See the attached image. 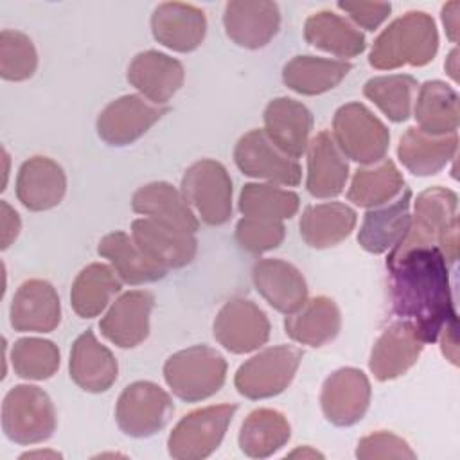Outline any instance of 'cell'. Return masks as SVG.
I'll list each match as a JSON object with an SVG mask.
<instances>
[{
    "label": "cell",
    "instance_id": "obj_17",
    "mask_svg": "<svg viewBox=\"0 0 460 460\" xmlns=\"http://www.w3.org/2000/svg\"><path fill=\"white\" fill-rule=\"evenodd\" d=\"M131 237L149 259L165 270H176L190 264L198 250L194 234L151 217L135 219L131 223Z\"/></svg>",
    "mask_w": 460,
    "mask_h": 460
},
{
    "label": "cell",
    "instance_id": "obj_6",
    "mask_svg": "<svg viewBox=\"0 0 460 460\" xmlns=\"http://www.w3.org/2000/svg\"><path fill=\"white\" fill-rule=\"evenodd\" d=\"M332 138L343 156L363 164H377L390 147V131L361 102L340 106L332 117Z\"/></svg>",
    "mask_w": 460,
    "mask_h": 460
},
{
    "label": "cell",
    "instance_id": "obj_11",
    "mask_svg": "<svg viewBox=\"0 0 460 460\" xmlns=\"http://www.w3.org/2000/svg\"><path fill=\"white\" fill-rule=\"evenodd\" d=\"M214 338L232 354L261 349L270 340V320L252 300L235 296L223 304L214 318Z\"/></svg>",
    "mask_w": 460,
    "mask_h": 460
},
{
    "label": "cell",
    "instance_id": "obj_12",
    "mask_svg": "<svg viewBox=\"0 0 460 460\" xmlns=\"http://www.w3.org/2000/svg\"><path fill=\"white\" fill-rule=\"evenodd\" d=\"M234 162L237 169L259 180L295 187L302 180L300 164L282 153L264 133V129H252L244 133L234 149Z\"/></svg>",
    "mask_w": 460,
    "mask_h": 460
},
{
    "label": "cell",
    "instance_id": "obj_35",
    "mask_svg": "<svg viewBox=\"0 0 460 460\" xmlns=\"http://www.w3.org/2000/svg\"><path fill=\"white\" fill-rule=\"evenodd\" d=\"M413 117L417 128L428 135L442 137L456 133L458 93L444 81H426L417 93Z\"/></svg>",
    "mask_w": 460,
    "mask_h": 460
},
{
    "label": "cell",
    "instance_id": "obj_24",
    "mask_svg": "<svg viewBox=\"0 0 460 460\" xmlns=\"http://www.w3.org/2000/svg\"><path fill=\"white\" fill-rule=\"evenodd\" d=\"M128 81L147 101L165 106V102L183 86V65L158 50H146L133 58L128 66Z\"/></svg>",
    "mask_w": 460,
    "mask_h": 460
},
{
    "label": "cell",
    "instance_id": "obj_16",
    "mask_svg": "<svg viewBox=\"0 0 460 460\" xmlns=\"http://www.w3.org/2000/svg\"><path fill=\"white\" fill-rule=\"evenodd\" d=\"M155 296L149 291L133 289L120 295L99 322L102 336L120 349H133L149 336V316Z\"/></svg>",
    "mask_w": 460,
    "mask_h": 460
},
{
    "label": "cell",
    "instance_id": "obj_5",
    "mask_svg": "<svg viewBox=\"0 0 460 460\" xmlns=\"http://www.w3.org/2000/svg\"><path fill=\"white\" fill-rule=\"evenodd\" d=\"M56 408L45 390L34 385L13 386L2 402V429L20 446L49 440L56 431Z\"/></svg>",
    "mask_w": 460,
    "mask_h": 460
},
{
    "label": "cell",
    "instance_id": "obj_39",
    "mask_svg": "<svg viewBox=\"0 0 460 460\" xmlns=\"http://www.w3.org/2000/svg\"><path fill=\"white\" fill-rule=\"evenodd\" d=\"M298 207V194L273 183H246L239 192V212L244 217L282 221L293 217Z\"/></svg>",
    "mask_w": 460,
    "mask_h": 460
},
{
    "label": "cell",
    "instance_id": "obj_49",
    "mask_svg": "<svg viewBox=\"0 0 460 460\" xmlns=\"http://www.w3.org/2000/svg\"><path fill=\"white\" fill-rule=\"evenodd\" d=\"M458 50L456 49H453L451 52H449V56L446 58V63H444V66H446V72L451 75V79L453 81H458V75H456V72H458V68H456V61H458Z\"/></svg>",
    "mask_w": 460,
    "mask_h": 460
},
{
    "label": "cell",
    "instance_id": "obj_4",
    "mask_svg": "<svg viewBox=\"0 0 460 460\" xmlns=\"http://www.w3.org/2000/svg\"><path fill=\"white\" fill-rule=\"evenodd\" d=\"M164 379L185 402H198L221 390L226 379V359L212 347L192 345L167 358Z\"/></svg>",
    "mask_w": 460,
    "mask_h": 460
},
{
    "label": "cell",
    "instance_id": "obj_40",
    "mask_svg": "<svg viewBox=\"0 0 460 460\" xmlns=\"http://www.w3.org/2000/svg\"><path fill=\"white\" fill-rule=\"evenodd\" d=\"M417 79L408 74L377 75L365 83L363 95L372 101L392 122H404L411 115Z\"/></svg>",
    "mask_w": 460,
    "mask_h": 460
},
{
    "label": "cell",
    "instance_id": "obj_50",
    "mask_svg": "<svg viewBox=\"0 0 460 460\" xmlns=\"http://www.w3.org/2000/svg\"><path fill=\"white\" fill-rule=\"evenodd\" d=\"M288 456H302V458H323L322 453H318L316 449H311L309 446L302 447V449H295L291 451Z\"/></svg>",
    "mask_w": 460,
    "mask_h": 460
},
{
    "label": "cell",
    "instance_id": "obj_23",
    "mask_svg": "<svg viewBox=\"0 0 460 460\" xmlns=\"http://www.w3.org/2000/svg\"><path fill=\"white\" fill-rule=\"evenodd\" d=\"M70 379L84 392L101 394L117 381L119 363L113 352L102 345L92 329H86L72 345L68 361Z\"/></svg>",
    "mask_w": 460,
    "mask_h": 460
},
{
    "label": "cell",
    "instance_id": "obj_46",
    "mask_svg": "<svg viewBox=\"0 0 460 460\" xmlns=\"http://www.w3.org/2000/svg\"><path fill=\"white\" fill-rule=\"evenodd\" d=\"M2 207V214H0V225H2V250L9 248L11 243L18 237L20 228H22V221L20 216L14 208H11V205L7 201L0 203Z\"/></svg>",
    "mask_w": 460,
    "mask_h": 460
},
{
    "label": "cell",
    "instance_id": "obj_36",
    "mask_svg": "<svg viewBox=\"0 0 460 460\" xmlns=\"http://www.w3.org/2000/svg\"><path fill=\"white\" fill-rule=\"evenodd\" d=\"M120 291V280L113 268L102 262L84 266L72 282L70 304L81 318L99 316Z\"/></svg>",
    "mask_w": 460,
    "mask_h": 460
},
{
    "label": "cell",
    "instance_id": "obj_18",
    "mask_svg": "<svg viewBox=\"0 0 460 460\" xmlns=\"http://www.w3.org/2000/svg\"><path fill=\"white\" fill-rule=\"evenodd\" d=\"M9 320L18 332H50L61 322V302L54 286L43 279H29L16 289Z\"/></svg>",
    "mask_w": 460,
    "mask_h": 460
},
{
    "label": "cell",
    "instance_id": "obj_15",
    "mask_svg": "<svg viewBox=\"0 0 460 460\" xmlns=\"http://www.w3.org/2000/svg\"><path fill=\"white\" fill-rule=\"evenodd\" d=\"M226 36L239 47L255 50L266 47L280 27V11L275 2L232 0L223 11Z\"/></svg>",
    "mask_w": 460,
    "mask_h": 460
},
{
    "label": "cell",
    "instance_id": "obj_19",
    "mask_svg": "<svg viewBox=\"0 0 460 460\" xmlns=\"http://www.w3.org/2000/svg\"><path fill=\"white\" fill-rule=\"evenodd\" d=\"M151 32L160 45L174 52H192L205 40L207 18L192 4L164 2L151 14Z\"/></svg>",
    "mask_w": 460,
    "mask_h": 460
},
{
    "label": "cell",
    "instance_id": "obj_1",
    "mask_svg": "<svg viewBox=\"0 0 460 460\" xmlns=\"http://www.w3.org/2000/svg\"><path fill=\"white\" fill-rule=\"evenodd\" d=\"M386 268L394 313L411 323L424 343H433L456 318L446 257L437 246H415L388 253Z\"/></svg>",
    "mask_w": 460,
    "mask_h": 460
},
{
    "label": "cell",
    "instance_id": "obj_31",
    "mask_svg": "<svg viewBox=\"0 0 460 460\" xmlns=\"http://www.w3.org/2000/svg\"><path fill=\"white\" fill-rule=\"evenodd\" d=\"M356 221L358 216L354 208L340 201H329L305 207L298 226L305 244L323 250L347 239L352 234Z\"/></svg>",
    "mask_w": 460,
    "mask_h": 460
},
{
    "label": "cell",
    "instance_id": "obj_27",
    "mask_svg": "<svg viewBox=\"0 0 460 460\" xmlns=\"http://www.w3.org/2000/svg\"><path fill=\"white\" fill-rule=\"evenodd\" d=\"M349 180V164L329 131H320L307 146V192L314 198H336Z\"/></svg>",
    "mask_w": 460,
    "mask_h": 460
},
{
    "label": "cell",
    "instance_id": "obj_29",
    "mask_svg": "<svg viewBox=\"0 0 460 460\" xmlns=\"http://www.w3.org/2000/svg\"><path fill=\"white\" fill-rule=\"evenodd\" d=\"M131 208L137 214L190 234H196L199 228V221L181 190L167 181H151L137 189L131 198Z\"/></svg>",
    "mask_w": 460,
    "mask_h": 460
},
{
    "label": "cell",
    "instance_id": "obj_14",
    "mask_svg": "<svg viewBox=\"0 0 460 460\" xmlns=\"http://www.w3.org/2000/svg\"><path fill=\"white\" fill-rule=\"evenodd\" d=\"M370 397L372 388L367 374L354 367H343L325 379L320 404L331 424L347 428L363 419L370 406Z\"/></svg>",
    "mask_w": 460,
    "mask_h": 460
},
{
    "label": "cell",
    "instance_id": "obj_38",
    "mask_svg": "<svg viewBox=\"0 0 460 460\" xmlns=\"http://www.w3.org/2000/svg\"><path fill=\"white\" fill-rule=\"evenodd\" d=\"M404 189V178L392 160H381L372 167L354 172L347 198L358 207L374 208L388 203Z\"/></svg>",
    "mask_w": 460,
    "mask_h": 460
},
{
    "label": "cell",
    "instance_id": "obj_45",
    "mask_svg": "<svg viewBox=\"0 0 460 460\" xmlns=\"http://www.w3.org/2000/svg\"><path fill=\"white\" fill-rule=\"evenodd\" d=\"M338 7L367 31H376L392 11V5L386 2H338Z\"/></svg>",
    "mask_w": 460,
    "mask_h": 460
},
{
    "label": "cell",
    "instance_id": "obj_42",
    "mask_svg": "<svg viewBox=\"0 0 460 460\" xmlns=\"http://www.w3.org/2000/svg\"><path fill=\"white\" fill-rule=\"evenodd\" d=\"M38 68V52L32 40L20 32L4 29L0 34V75L5 81H25Z\"/></svg>",
    "mask_w": 460,
    "mask_h": 460
},
{
    "label": "cell",
    "instance_id": "obj_9",
    "mask_svg": "<svg viewBox=\"0 0 460 460\" xmlns=\"http://www.w3.org/2000/svg\"><path fill=\"white\" fill-rule=\"evenodd\" d=\"M181 194L199 219L210 226L225 225L232 216V178L216 160L201 158L187 167Z\"/></svg>",
    "mask_w": 460,
    "mask_h": 460
},
{
    "label": "cell",
    "instance_id": "obj_10",
    "mask_svg": "<svg viewBox=\"0 0 460 460\" xmlns=\"http://www.w3.org/2000/svg\"><path fill=\"white\" fill-rule=\"evenodd\" d=\"M172 411V399L162 386L151 381H135L119 395L115 420L128 437L146 438L164 429Z\"/></svg>",
    "mask_w": 460,
    "mask_h": 460
},
{
    "label": "cell",
    "instance_id": "obj_37",
    "mask_svg": "<svg viewBox=\"0 0 460 460\" xmlns=\"http://www.w3.org/2000/svg\"><path fill=\"white\" fill-rule=\"evenodd\" d=\"M291 426L284 413L271 408L253 410L241 424L239 447L250 458H268L288 444Z\"/></svg>",
    "mask_w": 460,
    "mask_h": 460
},
{
    "label": "cell",
    "instance_id": "obj_44",
    "mask_svg": "<svg viewBox=\"0 0 460 460\" xmlns=\"http://www.w3.org/2000/svg\"><path fill=\"white\" fill-rule=\"evenodd\" d=\"M356 456L359 460L372 458H415L408 442L390 431H376L358 442Z\"/></svg>",
    "mask_w": 460,
    "mask_h": 460
},
{
    "label": "cell",
    "instance_id": "obj_51",
    "mask_svg": "<svg viewBox=\"0 0 460 460\" xmlns=\"http://www.w3.org/2000/svg\"><path fill=\"white\" fill-rule=\"evenodd\" d=\"M34 456H52V458H59L61 455L56 451H32V453H25L20 458H34Z\"/></svg>",
    "mask_w": 460,
    "mask_h": 460
},
{
    "label": "cell",
    "instance_id": "obj_13",
    "mask_svg": "<svg viewBox=\"0 0 460 460\" xmlns=\"http://www.w3.org/2000/svg\"><path fill=\"white\" fill-rule=\"evenodd\" d=\"M167 111V106L155 104L142 95H122L106 104L99 113L95 122L97 135L108 146H129L147 133Z\"/></svg>",
    "mask_w": 460,
    "mask_h": 460
},
{
    "label": "cell",
    "instance_id": "obj_3",
    "mask_svg": "<svg viewBox=\"0 0 460 460\" xmlns=\"http://www.w3.org/2000/svg\"><path fill=\"white\" fill-rule=\"evenodd\" d=\"M438 50V31L435 20L424 11H408L395 18L374 40L368 63L377 70L401 66H424Z\"/></svg>",
    "mask_w": 460,
    "mask_h": 460
},
{
    "label": "cell",
    "instance_id": "obj_7",
    "mask_svg": "<svg viewBox=\"0 0 460 460\" xmlns=\"http://www.w3.org/2000/svg\"><path fill=\"white\" fill-rule=\"evenodd\" d=\"M235 410V404H212L183 415L169 433V455L176 460L210 456L223 442Z\"/></svg>",
    "mask_w": 460,
    "mask_h": 460
},
{
    "label": "cell",
    "instance_id": "obj_33",
    "mask_svg": "<svg viewBox=\"0 0 460 460\" xmlns=\"http://www.w3.org/2000/svg\"><path fill=\"white\" fill-rule=\"evenodd\" d=\"M304 38L314 49L338 58H356L367 47L363 32L332 11L311 14L304 23Z\"/></svg>",
    "mask_w": 460,
    "mask_h": 460
},
{
    "label": "cell",
    "instance_id": "obj_2",
    "mask_svg": "<svg viewBox=\"0 0 460 460\" xmlns=\"http://www.w3.org/2000/svg\"><path fill=\"white\" fill-rule=\"evenodd\" d=\"M415 246H437L447 264L456 262L458 196L451 189L435 185L417 196L410 226L390 253H401Z\"/></svg>",
    "mask_w": 460,
    "mask_h": 460
},
{
    "label": "cell",
    "instance_id": "obj_21",
    "mask_svg": "<svg viewBox=\"0 0 460 460\" xmlns=\"http://www.w3.org/2000/svg\"><path fill=\"white\" fill-rule=\"evenodd\" d=\"M252 280L261 296L279 313L291 314L307 300L302 271L282 259H261L252 268Z\"/></svg>",
    "mask_w": 460,
    "mask_h": 460
},
{
    "label": "cell",
    "instance_id": "obj_30",
    "mask_svg": "<svg viewBox=\"0 0 460 460\" xmlns=\"http://www.w3.org/2000/svg\"><path fill=\"white\" fill-rule=\"evenodd\" d=\"M456 146V133L435 137L413 126L408 128L399 138L397 156L411 174L431 176L440 172L449 164V160H453Z\"/></svg>",
    "mask_w": 460,
    "mask_h": 460
},
{
    "label": "cell",
    "instance_id": "obj_47",
    "mask_svg": "<svg viewBox=\"0 0 460 460\" xmlns=\"http://www.w3.org/2000/svg\"><path fill=\"white\" fill-rule=\"evenodd\" d=\"M440 347L446 359H449L453 365L458 363V347H456V318L446 323V327L440 331Z\"/></svg>",
    "mask_w": 460,
    "mask_h": 460
},
{
    "label": "cell",
    "instance_id": "obj_22",
    "mask_svg": "<svg viewBox=\"0 0 460 460\" xmlns=\"http://www.w3.org/2000/svg\"><path fill=\"white\" fill-rule=\"evenodd\" d=\"M313 113L291 97H277L264 108V133L288 156L298 158L307 151Z\"/></svg>",
    "mask_w": 460,
    "mask_h": 460
},
{
    "label": "cell",
    "instance_id": "obj_43",
    "mask_svg": "<svg viewBox=\"0 0 460 460\" xmlns=\"http://www.w3.org/2000/svg\"><path fill=\"white\" fill-rule=\"evenodd\" d=\"M286 237V226L282 221L243 217L235 226V241L241 250L248 253H264L279 248Z\"/></svg>",
    "mask_w": 460,
    "mask_h": 460
},
{
    "label": "cell",
    "instance_id": "obj_26",
    "mask_svg": "<svg viewBox=\"0 0 460 460\" xmlns=\"http://www.w3.org/2000/svg\"><path fill=\"white\" fill-rule=\"evenodd\" d=\"M411 190L404 187L392 203L368 208L358 232L359 246L374 255L392 250L410 226Z\"/></svg>",
    "mask_w": 460,
    "mask_h": 460
},
{
    "label": "cell",
    "instance_id": "obj_8",
    "mask_svg": "<svg viewBox=\"0 0 460 460\" xmlns=\"http://www.w3.org/2000/svg\"><path fill=\"white\" fill-rule=\"evenodd\" d=\"M300 361L302 350L293 345L268 347L237 368L234 385L252 401L275 397L291 385Z\"/></svg>",
    "mask_w": 460,
    "mask_h": 460
},
{
    "label": "cell",
    "instance_id": "obj_28",
    "mask_svg": "<svg viewBox=\"0 0 460 460\" xmlns=\"http://www.w3.org/2000/svg\"><path fill=\"white\" fill-rule=\"evenodd\" d=\"M341 329V313L336 302L329 296H313L305 300L295 313L286 314V334L309 347H322L332 341Z\"/></svg>",
    "mask_w": 460,
    "mask_h": 460
},
{
    "label": "cell",
    "instance_id": "obj_20",
    "mask_svg": "<svg viewBox=\"0 0 460 460\" xmlns=\"http://www.w3.org/2000/svg\"><path fill=\"white\" fill-rule=\"evenodd\" d=\"M424 345L413 325L399 320L386 327L376 340L368 368L377 381L397 379L417 363Z\"/></svg>",
    "mask_w": 460,
    "mask_h": 460
},
{
    "label": "cell",
    "instance_id": "obj_34",
    "mask_svg": "<svg viewBox=\"0 0 460 460\" xmlns=\"http://www.w3.org/2000/svg\"><path fill=\"white\" fill-rule=\"evenodd\" d=\"M352 65L341 59L295 56L282 68L284 84L300 95H320L336 88Z\"/></svg>",
    "mask_w": 460,
    "mask_h": 460
},
{
    "label": "cell",
    "instance_id": "obj_25",
    "mask_svg": "<svg viewBox=\"0 0 460 460\" xmlns=\"http://www.w3.org/2000/svg\"><path fill=\"white\" fill-rule=\"evenodd\" d=\"M66 192L63 167L49 156H32L20 165L16 176V198L32 210L41 212L61 203Z\"/></svg>",
    "mask_w": 460,
    "mask_h": 460
},
{
    "label": "cell",
    "instance_id": "obj_48",
    "mask_svg": "<svg viewBox=\"0 0 460 460\" xmlns=\"http://www.w3.org/2000/svg\"><path fill=\"white\" fill-rule=\"evenodd\" d=\"M458 9L460 4L458 2H447L442 5V23L446 27V34L447 38L456 43V36H458Z\"/></svg>",
    "mask_w": 460,
    "mask_h": 460
},
{
    "label": "cell",
    "instance_id": "obj_41",
    "mask_svg": "<svg viewBox=\"0 0 460 460\" xmlns=\"http://www.w3.org/2000/svg\"><path fill=\"white\" fill-rule=\"evenodd\" d=\"M59 361V349L50 340L22 338L16 340L11 349V363L14 374L22 379H49L58 372Z\"/></svg>",
    "mask_w": 460,
    "mask_h": 460
},
{
    "label": "cell",
    "instance_id": "obj_32",
    "mask_svg": "<svg viewBox=\"0 0 460 460\" xmlns=\"http://www.w3.org/2000/svg\"><path fill=\"white\" fill-rule=\"evenodd\" d=\"M101 257L108 259L115 273L126 284H146L165 277L167 270L149 259L128 234L115 230L106 234L97 246Z\"/></svg>",
    "mask_w": 460,
    "mask_h": 460
}]
</instances>
